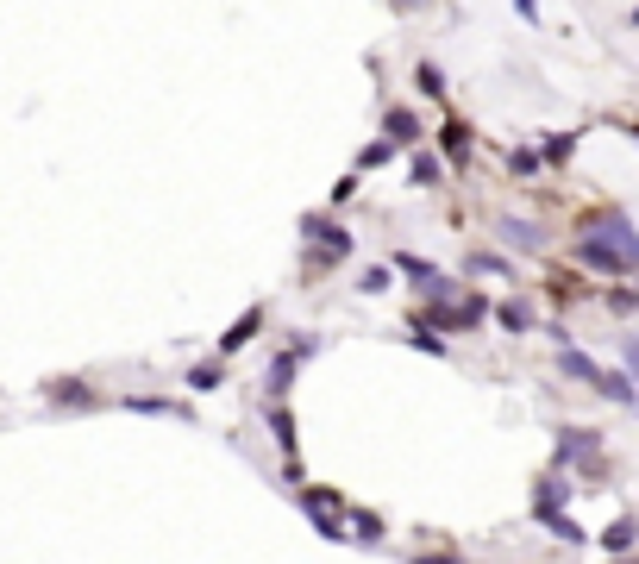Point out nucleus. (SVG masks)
<instances>
[{"mask_svg": "<svg viewBox=\"0 0 639 564\" xmlns=\"http://www.w3.org/2000/svg\"><path fill=\"white\" fill-rule=\"evenodd\" d=\"M558 470H577L583 483H608V445L596 427H558Z\"/></svg>", "mask_w": 639, "mask_h": 564, "instance_id": "obj_1", "label": "nucleus"}, {"mask_svg": "<svg viewBox=\"0 0 639 564\" xmlns=\"http://www.w3.org/2000/svg\"><path fill=\"white\" fill-rule=\"evenodd\" d=\"M571 264L589 270V276H602V282H627L639 270V257H627L621 245H608L596 239V232H577V245H571Z\"/></svg>", "mask_w": 639, "mask_h": 564, "instance_id": "obj_2", "label": "nucleus"}, {"mask_svg": "<svg viewBox=\"0 0 639 564\" xmlns=\"http://www.w3.org/2000/svg\"><path fill=\"white\" fill-rule=\"evenodd\" d=\"M577 232H596V239H608V245H621L627 257H639V226L627 220V207H583Z\"/></svg>", "mask_w": 639, "mask_h": 564, "instance_id": "obj_3", "label": "nucleus"}, {"mask_svg": "<svg viewBox=\"0 0 639 564\" xmlns=\"http://www.w3.org/2000/svg\"><path fill=\"white\" fill-rule=\"evenodd\" d=\"M301 508L314 514V527L326 539H345V502L333 496V489H301Z\"/></svg>", "mask_w": 639, "mask_h": 564, "instance_id": "obj_4", "label": "nucleus"}, {"mask_svg": "<svg viewBox=\"0 0 639 564\" xmlns=\"http://www.w3.org/2000/svg\"><path fill=\"white\" fill-rule=\"evenodd\" d=\"M495 232H502V245H514V251H527V257H546V226H533L527 214H502L495 220Z\"/></svg>", "mask_w": 639, "mask_h": 564, "instance_id": "obj_5", "label": "nucleus"}, {"mask_svg": "<svg viewBox=\"0 0 639 564\" xmlns=\"http://www.w3.org/2000/svg\"><path fill=\"white\" fill-rule=\"evenodd\" d=\"M558 370H564V376H571V383H583V389H596V376H602V364H596V358H589V351H583V345H571V339H564V345H558Z\"/></svg>", "mask_w": 639, "mask_h": 564, "instance_id": "obj_6", "label": "nucleus"}, {"mask_svg": "<svg viewBox=\"0 0 639 564\" xmlns=\"http://www.w3.org/2000/svg\"><path fill=\"white\" fill-rule=\"evenodd\" d=\"M495 326H502V333H533L539 326V314H533V301H520V295H508V301H495Z\"/></svg>", "mask_w": 639, "mask_h": 564, "instance_id": "obj_7", "label": "nucleus"}, {"mask_svg": "<svg viewBox=\"0 0 639 564\" xmlns=\"http://www.w3.org/2000/svg\"><path fill=\"white\" fill-rule=\"evenodd\" d=\"M596 395H602V402H621V408L639 414V383H633L627 370H602V376H596Z\"/></svg>", "mask_w": 639, "mask_h": 564, "instance_id": "obj_8", "label": "nucleus"}, {"mask_svg": "<svg viewBox=\"0 0 639 564\" xmlns=\"http://www.w3.org/2000/svg\"><path fill=\"white\" fill-rule=\"evenodd\" d=\"M596 546H602V552H633V546H639V514H614Z\"/></svg>", "mask_w": 639, "mask_h": 564, "instance_id": "obj_9", "label": "nucleus"}, {"mask_svg": "<svg viewBox=\"0 0 639 564\" xmlns=\"http://www.w3.org/2000/svg\"><path fill=\"white\" fill-rule=\"evenodd\" d=\"M533 521L546 527V533H558L564 546H583V539H589V533H583V527L571 521V508H546V514H533Z\"/></svg>", "mask_w": 639, "mask_h": 564, "instance_id": "obj_10", "label": "nucleus"}, {"mask_svg": "<svg viewBox=\"0 0 639 564\" xmlns=\"http://www.w3.org/2000/svg\"><path fill=\"white\" fill-rule=\"evenodd\" d=\"M539 157H546V170H564V163L577 157V132H552V138H539Z\"/></svg>", "mask_w": 639, "mask_h": 564, "instance_id": "obj_11", "label": "nucleus"}, {"mask_svg": "<svg viewBox=\"0 0 639 564\" xmlns=\"http://www.w3.org/2000/svg\"><path fill=\"white\" fill-rule=\"evenodd\" d=\"M508 176H520V182L546 176V157H539V145H514V151H508Z\"/></svg>", "mask_w": 639, "mask_h": 564, "instance_id": "obj_12", "label": "nucleus"}, {"mask_svg": "<svg viewBox=\"0 0 639 564\" xmlns=\"http://www.w3.org/2000/svg\"><path fill=\"white\" fill-rule=\"evenodd\" d=\"M383 138H395V145H414V138H420V120H414V107H389V120H383Z\"/></svg>", "mask_w": 639, "mask_h": 564, "instance_id": "obj_13", "label": "nucleus"}, {"mask_svg": "<svg viewBox=\"0 0 639 564\" xmlns=\"http://www.w3.org/2000/svg\"><path fill=\"white\" fill-rule=\"evenodd\" d=\"M470 145H477V138H470V126H464V120H445V132H439V151L452 157V163H464V157H470Z\"/></svg>", "mask_w": 639, "mask_h": 564, "instance_id": "obj_14", "label": "nucleus"}, {"mask_svg": "<svg viewBox=\"0 0 639 564\" xmlns=\"http://www.w3.org/2000/svg\"><path fill=\"white\" fill-rule=\"evenodd\" d=\"M126 408H132V414H163V420H195L182 402H163V395H132Z\"/></svg>", "mask_w": 639, "mask_h": 564, "instance_id": "obj_15", "label": "nucleus"}, {"mask_svg": "<svg viewBox=\"0 0 639 564\" xmlns=\"http://www.w3.org/2000/svg\"><path fill=\"white\" fill-rule=\"evenodd\" d=\"M464 270H470V276H514V264H508L502 251H470Z\"/></svg>", "mask_w": 639, "mask_h": 564, "instance_id": "obj_16", "label": "nucleus"}, {"mask_svg": "<svg viewBox=\"0 0 639 564\" xmlns=\"http://www.w3.org/2000/svg\"><path fill=\"white\" fill-rule=\"evenodd\" d=\"M257 326H264V308H251L239 326H226V339H220V351H239L245 339H257Z\"/></svg>", "mask_w": 639, "mask_h": 564, "instance_id": "obj_17", "label": "nucleus"}, {"mask_svg": "<svg viewBox=\"0 0 639 564\" xmlns=\"http://www.w3.org/2000/svg\"><path fill=\"white\" fill-rule=\"evenodd\" d=\"M414 82H420V94L445 101V76H439V63H420V69H414Z\"/></svg>", "mask_w": 639, "mask_h": 564, "instance_id": "obj_18", "label": "nucleus"}, {"mask_svg": "<svg viewBox=\"0 0 639 564\" xmlns=\"http://www.w3.org/2000/svg\"><path fill=\"white\" fill-rule=\"evenodd\" d=\"M351 533H358L364 546H376V539H383V521H376V514H364V508H358V514H351Z\"/></svg>", "mask_w": 639, "mask_h": 564, "instance_id": "obj_19", "label": "nucleus"}, {"mask_svg": "<svg viewBox=\"0 0 639 564\" xmlns=\"http://www.w3.org/2000/svg\"><path fill=\"white\" fill-rule=\"evenodd\" d=\"M188 383H195V389H220L226 370H220V364H195V370H188Z\"/></svg>", "mask_w": 639, "mask_h": 564, "instance_id": "obj_20", "label": "nucleus"}, {"mask_svg": "<svg viewBox=\"0 0 639 564\" xmlns=\"http://www.w3.org/2000/svg\"><path fill=\"white\" fill-rule=\"evenodd\" d=\"M270 433L282 439V452L295 458V427H289V408H276V414H270Z\"/></svg>", "mask_w": 639, "mask_h": 564, "instance_id": "obj_21", "label": "nucleus"}, {"mask_svg": "<svg viewBox=\"0 0 639 564\" xmlns=\"http://www.w3.org/2000/svg\"><path fill=\"white\" fill-rule=\"evenodd\" d=\"M621 370L639 383V333H621Z\"/></svg>", "mask_w": 639, "mask_h": 564, "instance_id": "obj_22", "label": "nucleus"}, {"mask_svg": "<svg viewBox=\"0 0 639 564\" xmlns=\"http://www.w3.org/2000/svg\"><path fill=\"white\" fill-rule=\"evenodd\" d=\"M439 176H445V170H439V157H414V182H420V188H433Z\"/></svg>", "mask_w": 639, "mask_h": 564, "instance_id": "obj_23", "label": "nucleus"}, {"mask_svg": "<svg viewBox=\"0 0 639 564\" xmlns=\"http://www.w3.org/2000/svg\"><path fill=\"white\" fill-rule=\"evenodd\" d=\"M51 395H57V402H94V395H88V389H82V383H57V389H51Z\"/></svg>", "mask_w": 639, "mask_h": 564, "instance_id": "obj_24", "label": "nucleus"}, {"mask_svg": "<svg viewBox=\"0 0 639 564\" xmlns=\"http://www.w3.org/2000/svg\"><path fill=\"white\" fill-rule=\"evenodd\" d=\"M608 126H614V132H627V138H633V145H639V120H627V113H614V120H608Z\"/></svg>", "mask_w": 639, "mask_h": 564, "instance_id": "obj_25", "label": "nucleus"}, {"mask_svg": "<svg viewBox=\"0 0 639 564\" xmlns=\"http://www.w3.org/2000/svg\"><path fill=\"white\" fill-rule=\"evenodd\" d=\"M514 13L527 19V26H539V0H514Z\"/></svg>", "mask_w": 639, "mask_h": 564, "instance_id": "obj_26", "label": "nucleus"}, {"mask_svg": "<svg viewBox=\"0 0 639 564\" xmlns=\"http://www.w3.org/2000/svg\"><path fill=\"white\" fill-rule=\"evenodd\" d=\"M627 26H633V32H639V0H633V7H627Z\"/></svg>", "mask_w": 639, "mask_h": 564, "instance_id": "obj_27", "label": "nucleus"}]
</instances>
